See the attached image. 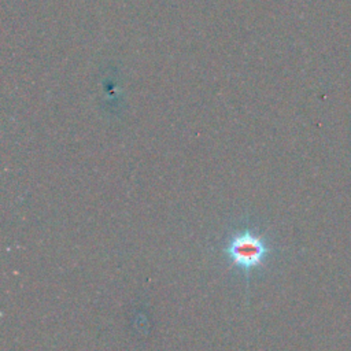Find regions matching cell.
<instances>
[{
	"label": "cell",
	"mask_w": 351,
	"mask_h": 351,
	"mask_svg": "<svg viewBox=\"0 0 351 351\" xmlns=\"http://www.w3.org/2000/svg\"><path fill=\"white\" fill-rule=\"evenodd\" d=\"M269 251L263 236L248 228L232 233L223 247L229 263L244 273L259 267L267 259Z\"/></svg>",
	"instance_id": "1"
}]
</instances>
